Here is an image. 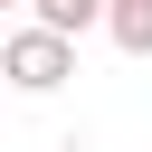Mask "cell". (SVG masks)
Returning <instances> with one entry per match:
<instances>
[{
	"label": "cell",
	"instance_id": "4",
	"mask_svg": "<svg viewBox=\"0 0 152 152\" xmlns=\"http://www.w3.org/2000/svg\"><path fill=\"white\" fill-rule=\"evenodd\" d=\"M0 48H10V38H0Z\"/></svg>",
	"mask_w": 152,
	"mask_h": 152
},
{
	"label": "cell",
	"instance_id": "3",
	"mask_svg": "<svg viewBox=\"0 0 152 152\" xmlns=\"http://www.w3.org/2000/svg\"><path fill=\"white\" fill-rule=\"evenodd\" d=\"M38 10V28H57V38H86V28H104V0H28Z\"/></svg>",
	"mask_w": 152,
	"mask_h": 152
},
{
	"label": "cell",
	"instance_id": "2",
	"mask_svg": "<svg viewBox=\"0 0 152 152\" xmlns=\"http://www.w3.org/2000/svg\"><path fill=\"white\" fill-rule=\"evenodd\" d=\"M104 38L124 57H152V0H104Z\"/></svg>",
	"mask_w": 152,
	"mask_h": 152
},
{
	"label": "cell",
	"instance_id": "1",
	"mask_svg": "<svg viewBox=\"0 0 152 152\" xmlns=\"http://www.w3.org/2000/svg\"><path fill=\"white\" fill-rule=\"evenodd\" d=\"M0 76H10L19 95H57V86L76 76V38H57V28H19V38L0 48Z\"/></svg>",
	"mask_w": 152,
	"mask_h": 152
}]
</instances>
